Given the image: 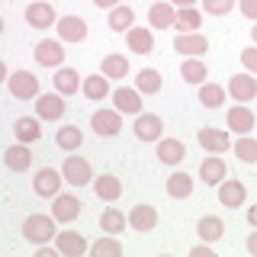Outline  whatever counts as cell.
Returning <instances> with one entry per match:
<instances>
[{
	"label": "cell",
	"instance_id": "6da1fadb",
	"mask_svg": "<svg viewBox=\"0 0 257 257\" xmlns=\"http://www.w3.org/2000/svg\"><path fill=\"white\" fill-rule=\"evenodd\" d=\"M58 219L55 215H45V212H32L26 215V222H23V238L29 241V244H52L55 235H58Z\"/></svg>",
	"mask_w": 257,
	"mask_h": 257
},
{
	"label": "cell",
	"instance_id": "7a4b0ae2",
	"mask_svg": "<svg viewBox=\"0 0 257 257\" xmlns=\"http://www.w3.org/2000/svg\"><path fill=\"white\" fill-rule=\"evenodd\" d=\"M7 90L10 96L16 100H36L39 93H42V87H39V77L32 74V71H13V74H7Z\"/></svg>",
	"mask_w": 257,
	"mask_h": 257
},
{
	"label": "cell",
	"instance_id": "3957f363",
	"mask_svg": "<svg viewBox=\"0 0 257 257\" xmlns=\"http://www.w3.org/2000/svg\"><path fill=\"white\" fill-rule=\"evenodd\" d=\"M132 135L139 142H145V145L161 142L164 139V119H161L158 112H139L135 122H132Z\"/></svg>",
	"mask_w": 257,
	"mask_h": 257
},
{
	"label": "cell",
	"instance_id": "277c9868",
	"mask_svg": "<svg viewBox=\"0 0 257 257\" xmlns=\"http://www.w3.org/2000/svg\"><path fill=\"white\" fill-rule=\"evenodd\" d=\"M61 174H64V183H71V187H87V183H93V167L87 158L80 155H68L61 164Z\"/></svg>",
	"mask_w": 257,
	"mask_h": 257
},
{
	"label": "cell",
	"instance_id": "5b68a950",
	"mask_svg": "<svg viewBox=\"0 0 257 257\" xmlns=\"http://www.w3.org/2000/svg\"><path fill=\"white\" fill-rule=\"evenodd\" d=\"M90 128L96 135H100V139H116L119 132H122V112H119L116 106L112 109H96L93 116H90Z\"/></svg>",
	"mask_w": 257,
	"mask_h": 257
},
{
	"label": "cell",
	"instance_id": "8992f818",
	"mask_svg": "<svg viewBox=\"0 0 257 257\" xmlns=\"http://www.w3.org/2000/svg\"><path fill=\"white\" fill-rule=\"evenodd\" d=\"M142 90L139 87H112V106H116L122 116H139V112H145V103H142Z\"/></svg>",
	"mask_w": 257,
	"mask_h": 257
},
{
	"label": "cell",
	"instance_id": "52a82bcc",
	"mask_svg": "<svg viewBox=\"0 0 257 257\" xmlns=\"http://www.w3.org/2000/svg\"><path fill=\"white\" fill-rule=\"evenodd\" d=\"M61 183H64V174L55 171V167H39L36 177H32V190H36V196H45V199L58 196Z\"/></svg>",
	"mask_w": 257,
	"mask_h": 257
},
{
	"label": "cell",
	"instance_id": "ba28073f",
	"mask_svg": "<svg viewBox=\"0 0 257 257\" xmlns=\"http://www.w3.org/2000/svg\"><path fill=\"white\" fill-rule=\"evenodd\" d=\"M228 93L235 103H251L257 100V74H251V71H241V74H231L228 77Z\"/></svg>",
	"mask_w": 257,
	"mask_h": 257
},
{
	"label": "cell",
	"instance_id": "9c48e42d",
	"mask_svg": "<svg viewBox=\"0 0 257 257\" xmlns=\"http://www.w3.org/2000/svg\"><path fill=\"white\" fill-rule=\"evenodd\" d=\"M64 112H68V103H64V96L58 90L36 96V116L39 119H45V122H58Z\"/></svg>",
	"mask_w": 257,
	"mask_h": 257
},
{
	"label": "cell",
	"instance_id": "30bf717a",
	"mask_svg": "<svg viewBox=\"0 0 257 257\" xmlns=\"http://www.w3.org/2000/svg\"><path fill=\"white\" fill-rule=\"evenodd\" d=\"M174 52L183 55V58H203V55L209 52V39L203 36V32H177Z\"/></svg>",
	"mask_w": 257,
	"mask_h": 257
},
{
	"label": "cell",
	"instance_id": "8fae6325",
	"mask_svg": "<svg viewBox=\"0 0 257 257\" xmlns=\"http://www.w3.org/2000/svg\"><path fill=\"white\" fill-rule=\"evenodd\" d=\"M36 61L42 64V68H64V42L61 39H42V42H36Z\"/></svg>",
	"mask_w": 257,
	"mask_h": 257
},
{
	"label": "cell",
	"instance_id": "7c38bea8",
	"mask_svg": "<svg viewBox=\"0 0 257 257\" xmlns=\"http://www.w3.org/2000/svg\"><path fill=\"white\" fill-rule=\"evenodd\" d=\"M80 212H84V203H80V196H74V193H58V196L52 199V215L64 225L80 219Z\"/></svg>",
	"mask_w": 257,
	"mask_h": 257
},
{
	"label": "cell",
	"instance_id": "4fadbf2b",
	"mask_svg": "<svg viewBox=\"0 0 257 257\" xmlns=\"http://www.w3.org/2000/svg\"><path fill=\"white\" fill-rule=\"evenodd\" d=\"M61 16L55 13V7L48 4V0H32L26 7V23L32 29H48V26H58Z\"/></svg>",
	"mask_w": 257,
	"mask_h": 257
},
{
	"label": "cell",
	"instance_id": "5bb4252c",
	"mask_svg": "<svg viewBox=\"0 0 257 257\" xmlns=\"http://www.w3.org/2000/svg\"><path fill=\"white\" fill-rule=\"evenodd\" d=\"M196 142L203 145L206 155H225V151L231 148V135L225 132V128H212V125L199 128V132H196Z\"/></svg>",
	"mask_w": 257,
	"mask_h": 257
},
{
	"label": "cell",
	"instance_id": "9a60e30c",
	"mask_svg": "<svg viewBox=\"0 0 257 257\" xmlns=\"http://www.w3.org/2000/svg\"><path fill=\"white\" fill-rule=\"evenodd\" d=\"M55 32H58V39H61V42L77 45V42H84V39H87V32H90V29H87V20H84V16L68 13V16H61V20H58Z\"/></svg>",
	"mask_w": 257,
	"mask_h": 257
},
{
	"label": "cell",
	"instance_id": "2e32d148",
	"mask_svg": "<svg viewBox=\"0 0 257 257\" xmlns=\"http://www.w3.org/2000/svg\"><path fill=\"white\" fill-rule=\"evenodd\" d=\"M55 247H58V254L64 257H84V254H90V241H87L80 231H58L55 235Z\"/></svg>",
	"mask_w": 257,
	"mask_h": 257
},
{
	"label": "cell",
	"instance_id": "e0dca14e",
	"mask_svg": "<svg viewBox=\"0 0 257 257\" xmlns=\"http://www.w3.org/2000/svg\"><path fill=\"white\" fill-rule=\"evenodd\" d=\"M158 222H161V215L151 203H139L128 209V228L132 231H155Z\"/></svg>",
	"mask_w": 257,
	"mask_h": 257
},
{
	"label": "cell",
	"instance_id": "ac0fdd59",
	"mask_svg": "<svg viewBox=\"0 0 257 257\" xmlns=\"http://www.w3.org/2000/svg\"><path fill=\"white\" fill-rule=\"evenodd\" d=\"M215 193H219V203L225 209H238V206H244V199H247V187L241 180H235V177H225V180L215 187Z\"/></svg>",
	"mask_w": 257,
	"mask_h": 257
},
{
	"label": "cell",
	"instance_id": "d6986e66",
	"mask_svg": "<svg viewBox=\"0 0 257 257\" xmlns=\"http://www.w3.org/2000/svg\"><path fill=\"white\" fill-rule=\"evenodd\" d=\"M4 164H7V171H13V174H26L32 167V148L26 142L10 145V148L4 151Z\"/></svg>",
	"mask_w": 257,
	"mask_h": 257
},
{
	"label": "cell",
	"instance_id": "ffe728a7",
	"mask_svg": "<svg viewBox=\"0 0 257 257\" xmlns=\"http://www.w3.org/2000/svg\"><path fill=\"white\" fill-rule=\"evenodd\" d=\"M225 177H228L225 158H222V155H206L203 164H199V180H203L206 187H219Z\"/></svg>",
	"mask_w": 257,
	"mask_h": 257
},
{
	"label": "cell",
	"instance_id": "44dd1931",
	"mask_svg": "<svg viewBox=\"0 0 257 257\" xmlns=\"http://www.w3.org/2000/svg\"><path fill=\"white\" fill-rule=\"evenodd\" d=\"M254 122H257L254 112H251V106H244V103H238V106H231L225 112V125H228L235 135H251Z\"/></svg>",
	"mask_w": 257,
	"mask_h": 257
},
{
	"label": "cell",
	"instance_id": "7402d4cb",
	"mask_svg": "<svg viewBox=\"0 0 257 257\" xmlns=\"http://www.w3.org/2000/svg\"><path fill=\"white\" fill-rule=\"evenodd\" d=\"M125 48L135 55H151L155 52V32L148 26H132L125 32Z\"/></svg>",
	"mask_w": 257,
	"mask_h": 257
},
{
	"label": "cell",
	"instance_id": "603a6c76",
	"mask_svg": "<svg viewBox=\"0 0 257 257\" xmlns=\"http://www.w3.org/2000/svg\"><path fill=\"white\" fill-rule=\"evenodd\" d=\"M174 23H177V7L171 4V0H158V4L148 7V26L174 29Z\"/></svg>",
	"mask_w": 257,
	"mask_h": 257
},
{
	"label": "cell",
	"instance_id": "cb8c5ba5",
	"mask_svg": "<svg viewBox=\"0 0 257 257\" xmlns=\"http://www.w3.org/2000/svg\"><path fill=\"white\" fill-rule=\"evenodd\" d=\"M93 193H96V199H103V203H116L119 196H122V180H119L116 174H100V177H93Z\"/></svg>",
	"mask_w": 257,
	"mask_h": 257
},
{
	"label": "cell",
	"instance_id": "d4e9b609",
	"mask_svg": "<svg viewBox=\"0 0 257 257\" xmlns=\"http://www.w3.org/2000/svg\"><path fill=\"white\" fill-rule=\"evenodd\" d=\"M155 155H158L161 164L177 167L183 158H187V145H183L180 139H161V142H158V148H155Z\"/></svg>",
	"mask_w": 257,
	"mask_h": 257
},
{
	"label": "cell",
	"instance_id": "484cf974",
	"mask_svg": "<svg viewBox=\"0 0 257 257\" xmlns=\"http://www.w3.org/2000/svg\"><path fill=\"white\" fill-rule=\"evenodd\" d=\"M52 87H55L61 96H71V93H77L80 87H84V74H77L74 68H55Z\"/></svg>",
	"mask_w": 257,
	"mask_h": 257
},
{
	"label": "cell",
	"instance_id": "4316f807",
	"mask_svg": "<svg viewBox=\"0 0 257 257\" xmlns=\"http://www.w3.org/2000/svg\"><path fill=\"white\" fill-rule=\"evenodd\" d=\"M80 93L87 96V100H93V103H100V100H106V96H112V87H109V77L103 74H87L84 77V87H80Z\"/></svg>",
	"mask_w": 257,
	"mask_h": 257
},
{
	"label": "cell",
	"instance_id": "83f0119b",
	"mask_svg": "<svg viewBox=\"0 0 257 257\" xmlns=\"http://www.w3.org/2000/svg\"><path fill=\"white\" fill-rule=\"evenodd\" d=\"M13 135H16V142H26V145L39 142L42 139V119L39 116H20L13 122Z\"/></svg>",
	"mask_w": 257,
	"mask_h": 257
},
{
	"label": "cell",
	"instance_id": "f1b7e54d",
	"mask_svg": "<svg viewBox=\"0 0 257 257\" xmlns=\"http://www.w3.org/2000/svg\"><path fill=\"white\" fill-rule=\"evenodd\" d=\"M193 187H196V180L187 174V171H174L171 177H167V196L171 199H190L193 196Z\"/></svg>",
	"mask_w": 257,
	"mask_h": 257
},
{
	"label": "cell",
	"instance_id": "f546056e",
	"mask_svg": "<svg viewBox=\"0 0 257 257\" xmlns=\"http://www.w3.org/2000/svg\"><path fill=\"white\" fill-rule=\"evenodd\" d=\"M100 71H103V74H106L109 80H122V77H128V55H122V52H109V55H103Z\"/></svg>",
	"mask_w": 257,
	"mask_h": 257
},
{
	"label": "cell",
	"instance_id": "4dcf8cb0",
	"mask_svg": "<svg viewBox=\"0 0 257 257\" xmlns=\"http://www.w3.org/2000/svg\"><path fill=\"white\" fill-rule=\"evenodd\" d=\"M106 26L112 29V32H125L135 26V10L132 7H125V4H119V7H112L109 10V16H106Z\"/></svg>",
	"mask_w": 257,
	"mask_h": 257
},
{
	"label": "cell",
	"instance_id": "1f68e13d",
	"mask_svg": "<svg viewBox=\"0 0 257 257\" xmlns=\"http://www.w3.org/2000/svg\"><path fill=\"white\" fill-rule=\"evenodd\" d=\"M125 225H128V215L122 212V209L109 206V209H103V212H100V228L106 231V235H122Z\"/></svg>",
	"mask_w": 257,
	"mask_h": 257
},
{
	"label": "cell",
	"instance_id": "d6a6232c",
	"mask_svg": "<svg viewBox=\"0 0 257 257\" xmlns=\"http://www.w3.org/2000/svg\"><path fill=\"white\" fill-rule=\"evenodd\" d=\"M196 235L203 241H209V244H215V241H222V235H225V222L219 215H203V219L196 222Z\"/></svg>",
	"mask_w": 257,
	"mask_h": 257
},
{
	"label": "cell",
	"instance_id": "836d02e7",
	"mask_svg": "<svg viewBox=\"0 0 257 257\" xmlns=\"http://www.w3.org/2000/svg\"><path fill=\"white\" fill-rule=\"evenodd\" d=\"M180 77L187 80V84H193V87L206 84V77H209L206 61H203V58H183V64H180Z\"/></svg>",
	"mask_w": 257,
	"mask_h": 257
},
{
	"label": "cell",
	"instance_id": "e575fe53",
	"mask_svg": "<svg viewBox=\"0 0 257 257\" xmlns=\"http://www.w3.org/2000/svg\"><path fill=\"white\" fill-rule=\"evenodd\" d=\"M135 87H139L145 96H155V93H161V87H164V77H161V71H155V68H142L139 74H135Z\"/></svg>",
	"mask_w": 257,
	"mask_h": 257
},
{
	"label": "cell",
	"instance_id": "d590c367",
	"mask_svg": "<svg viewBox=\"0 0 257 257\" xmlns=\"http://www.w3.org/2000/svg\"><path fill=\"white\" fill-rule=\"evenodd\" d=\"M90 254L93 257H119L122 254V241H119V235H106L103 231L96 241H90Z\"/></svg>",
	"mask_w": 257,
	"mask_h": 257
},
{
	"label": "cell",
	"instance_id": "8d00e7d4",
	"mask_svg": "<svg viewBox=\"0 0 257 257\" xmlns=\"http://www.w3.org/2000/svg\"><path fill=\"white\" fill-rule=\"evenodd\" d=\"M199 26H203V10H196V7H180L177 10V23H174L177 32H199Z\"/></svg>",
	"mask_w": 257,
	"mask_h": 257
},
{
	"label": "cell",
	"instance_id": "74e56055",
	"mask_svg": "<svg viewBox=\"0 0 257 257\" xmlns=\"http://www.w3.org/2000/svg\"><path fill=\"white\" fill-rule=\"evenodd\" d=\"M225 93H228V87H222V84H212V80L199 84V103L206 109H219L225 103Z\"/></svg>",
	"mask_w": 257,
	"mask_h": 257
},
{
	"label": "cell",
	"instance_id": "f35d334b",
	"mask_svg": "<svg viewBox=\"0 0 257 257\" xmlns=\"http://www.w3.org/2000/svg\"><path fill=\"white\" fill-rule=\"evenodd\" d=\"M55 145H58L61 151H77L80 145H84V132H80L77 125H61L58 132H55Z\"/></svg>",
	"mask_w": 257,
	"mask_h": 257
},
{
	"label": "cell",
	"instance_id": "ab89813d",
	"mask_svg": "<svg viewBox=\"0 0 257 257\" xmlns=\"http://www.w3.org/2000/svg\"><path fill=\"white\" fill-rule=\"evenodd\" d=\"M231 151L238 155L241 164H257V139H251V135H238V142L231 145Z\"/></svg>",
	"mask_w": 257,
	"mask_h": 257
},
{
	"label": "cell",
	"instance_id": "60d3db41",
	"mask_svg": "<svg viewBox=\"0 0 257 257\" xmlns=\"http://www.w3.org/2000/svg\"><path fill=\"white\" fill-rule=\"evenodd\" d=\"M238 7V0H203V10L206 16H225V13H231Z\"/></svg>",
	"mask_w": 257,
	"mask_h": 257
},
{
	"label": "cell",
	"instance_id": "b9f144b4",
	"mask_svg": "<svg viewBox=\"0 0 257 257\" xmlns=\"http://www.w3.org/2000/svg\"><path fill=\"white\" fill-rule=\"evenodd\" d=\"M241 64H244V71H251V74H257V45H247V48H241Z\"/></svg>",
	"mask_w": 257,
	"mask_h": 257
},
{
	"label": "cell",
	"instance_id": "7bdbcfd3",
	"mask_svg": "<svg viewBox=\"0 0 257 257\" xmlns=\"http://www.w3.org/2000/svg\"><path fill=\"white\" fill-rule=\"evenodd\" d=\"M238 13L244 16V20L257 23V0H238Z\"/></svg>",
	"mask_w": 257,
	"mask_h": 257
},
{
	"label": "cell",
	"instance_id": "ee69618b",
	"mask_svg": "<svg viewBox=\"0 0 257 257\" xmlns=\"http://www.w3.org/2000/svg\"><path fill=\"white\" fill-rule=\"evenodd\" d=\"M190 254H193V257H215L209 241H203V244H196V247H190Z\"/></svg>",
	"mask_w": 257,
	"mask_h": 257
},
{
	"label": "cell",
	"instance_id": "f6af8a7d",
	"mask_svg": "<svg viewBox=\"0 0 257 257\" xmlns=\"http://www.w3.org/2000/svg\"><path fill=\"white\" fill-rule=\"evenodd\" d=\"M244 251L251 254V257H257V228L251 231V235H247V241H244Z\"/></svg>",
	"mask_w": 257,
	"mask_h": 257
},
{
	"label": "cell",
	"instance_id": "bcb514c9",
	"mask_svg": "<svg viewBox=\"0 0 257 257\" xmlns=\"http://www.w3.org/2000/svg\"><path fill=\"white\" fill-rule=\"evenodd\" d=\"M244 219H247V225H251V228H257V203H254V206H247Z\"/></svg>",
	"mask_w": 257,
	"mask_h": 257
},
{
	"label": "cell",
	"instance_id": "7dc6e473",
	"mask_svg": "<svg viewBox=\"0 0 257 257\" xmlns=\"http://www.w3.org/2000/svg\"><path fill=\"white\" fill-rule=\"evenodd\" d=\"M100 10H112V7H119V0H93Z\"/></svg>",
	"mask_w": 257,
	"mask_h": 257
},
{
	"label": "cell",
	"instance_id": "c3c4849f",
	"mask_svg": "<svg viewBox=\"0 0 257 257\" xmlns=\"http://www.w3.org/2000/svg\"><path fill=\"white\" fill-rule=\"evenodd\" d=\"M171 4L177 7V10H180V7H196V0H171Z\"/></svg>",
	"mask_w": 257,
	"mask_h": 257
},
{
	"label": "cell",
	"instance_id": "681fc988",
	"mask_svg": "<svg viewBox=\"0 0 257 257\" xmlns=\"http://www.w3.org/2000/svg\"><path fill=\"white\" fill-rule=\"evenodd\" d=\"M251 45H257V23L251 26Z\"/></svg>",
	"mask_w": 257,
	"mask_h": 257
}]
</instances>
